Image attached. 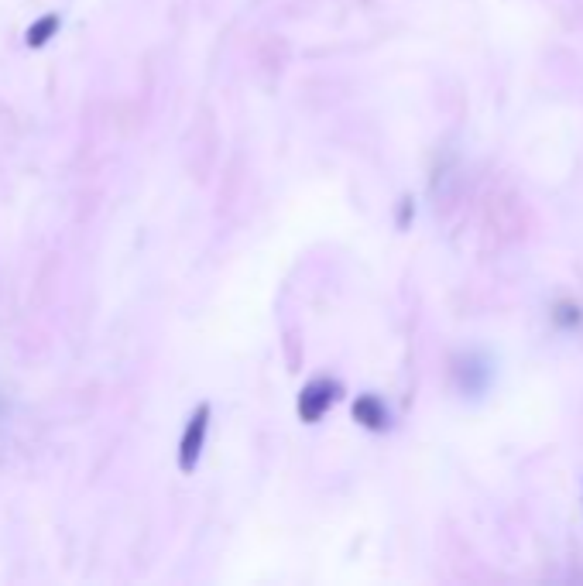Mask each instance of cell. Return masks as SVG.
Instances as JSON below:
<instances>
[{
    "mask_svg": "<svg viewBox=\"0 0 583 586\" xmlns=\"http://www.w3.org/2000/svg\"><path fill=\"white\" fill-rule=\"evenodd\" d=\"M357 419H361L364 425H385L388 415H385V408H381L374 398H364L361 405H357Z\"/></svg>",
    "mask_w": 583,
    "mask_h": 586,
    "instance_id": "cell-3",
    "label": "cell"
},
{
    "mask_svg": "<svg viewBox=\"0 0 583 586\" xmlns=\"http://www.w3.org/2000/svg\"><path fill=\"white\" fill-rule=\"evenodd\" d=\"M203 436H206V408H199L193 419H189L186 436H182V470H193L199 446H203Z\"/></svg>",
    "mask_w": 583,
    "mask_h": 586,
    "instance_id": "cell-2",
    "label": "cell"
},
{
    "mask_svg": "<svg viewBox=\"0 0 583 586\" xmlns=\"http://www.w3.org/2000/svg\"><path fill=\"white\" fill-rule=\"evenodd\" d=\"M549 319L559 333H577V329H583V305L577 299H556L549 305Z\"/></svg>",
    "mask_w": 583,
    "mask_h": 586,
    "instance_id": "cell-1",
    "label": "cell"
}]
</instances>
